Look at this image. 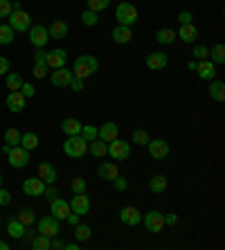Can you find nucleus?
Returning a JSON list of instances; mask_svg holds the SVG:
<instances>
[{
	"mask_svg": "<svg viewBox=\"0 0 225 250\" xmlns=\"http://www.w3.org/2000/svg\"><path fill=\"white\" fill-rule=\"evenodd\" d=\"M97 70H99V61L93 54H81V57L75 59V63H72V75L83 79V82H86L88 77H93Z\"/></svg>",
	"mask_w": 225,
	"mask_h": 250,
	"instance_id": "1",
	"label": "nucleus"
},
{
	"mask_svg": "<svg viewBox=\"0 0 225 250\" xmlns=\"http://www.w3.org/2000/svg\"><path fill=\"white\" fill-rule=\"evenodd\" d=\"M115 18H117V25L133 27L140 21V12H138V7L131 5V2H120L115 7Z\"/></svg>",
	"mask_w": 225,
	"mask_h": 250,
	"instance_id": "2",
	"label": "nucleus"
},
{
	"mask_svg": "<svg viewBox=\"0 0 225 250\" xmlns=\"http://www.w3.org/2000/svg\"><path fill=\"white\" fill-rule=\"evenodd\" d=\"M63 153L68 158L79 160V158H83L88 153V142L81 138V135H68L63 142Z\"/></svg>",
	"mask_w": 225,
	"mask_h": 250,
	"instance_id": "3",
	"label": "nucleus"
},
{
	"mask_svg": "<svg viewBox=\"0 0 225 250\" xmlns=\"http://www.w3.org/2000/svg\"><path fill=\"white\" fill-rule=\"evenodd\" d=\"M108 156L115 160V163H124L128 156H131V142H126V140H110L108 142Z\"/></svg>",
	"mask_w": 225,
	"mask_h": 250,
	"instance_id": "4",
	"label": "nucleus"
},
{
	"mask_svg": "<svg viewBox=\"0 0 225 250\" xmlns=\"http://www.w3.org/2000/svg\"><path fill=\"white\" fill-rule=\"evenodd\" d=\"M7 21H9V27L14 29V32H27L29 27H32V16H29L27 12H23V9H14L9 16H7Z\"/></svg>",
	"mask_w": 225,
	"mask_h": 250,
	"instance_id": "5",
	"label": "nucleus"
},
{
	"mask_svg": "<svg viewBox=\"0 0 225 250\" xmlns=\"http://www.w3.org/2000/svg\"><path fill=\"white\" fill-rule=\"evenodd\" d=\"M142 223H144V228L149 232L160 234L162 228H164V214H162L160 209H151V212L142 214Z\"/></svg>",
	"mask_w": 225,
	"mask_h": 250,
	"instance_id": "6",
	"label": "nucleus"
},
{
	"mask_svg": "<svg viewBox=\"0 0 225 250\" xmlns=\"http://www.w3.org/2000/svg\"><path fill=\"white\" fill-rule=\"evenodd\" d=\"M7 163L12 165L14 169H23L29 165V151L25 149V146L16 145L9 149V153H7Z\"/></svg>",
	"mask_w": 225,
	"mask_h": 250,
	"instance_id": "7",
	"label": "nucleus"
},
{
	"mask_svg": "<svg viewBox=\"0 0 225 250\" xmlns=\"http://www.w3.org/2000/svg\"><path fill=\"white\" fill-rule=\"evenodd\" d=\"M36 228H39L41 234H45V237H59V232H61V221L59 219H54L52 214L50 216H43V219H39V223H36Z\"/></svg>",
	"mask_w": 225,
	"mask_h": 250,
	"instance_id": "8",
	"label": "nucleus"
},
{
	"mask_svg": "<svg viewBox=\"0 0 225 250\" xmlns=\"http://www.w3.org/2000/svg\"><path fill=\"white\" fill-rule=\"evenodd\" d=\"M146 149H149V156L153 158V160H164V158L169 156V142L162 138H156V140H149L146 142Z\"/></svg>",
	"mask_w": 225,
	"mask_h": 250,
	"instance_id": "9",
	"label": "nucleus"
},
{
	"mask_svg": "<svg viewBox=\"0 0 225 250\" xmlns=\"http://www.w3.org/2000/svg\"><path fill=\"white\" fill-rule=\"evenodd\" d=\"M27 34H29V41H32L34 47H45L47 41H50V34H47L45 25H32V27L27 29Z\"/></svg>",
	"mask_w": 225,
	"mask_h": 250,
	"instance_id": "10",
	"label": "nucleus"
},
{
	"mask_svg": "<svg viewBox=\"0 0 225 250\" xmlns=\"http://www.w3.org/2000/svg\"><path fill=\"white\" fill-rule=\"evenodd\" d=\"M45 63L50 70H57V68H63L68 63V52H65L63 47H57V50H50L45 54Z\"/></svg>",
	"mask_w": 225,
	"mask_h": 250,
	"instance_id": "11",
	"label": "nucleus"
},
{
	"mask_svg": "<svg viewBox=\"0 0 225 250\" xmlns=\"http://www.w3.org/2000/svg\"><path fill=\"white\" fill-rule=\"evenodd\" d=\"M70 209H72L75 214H79V216H86L88 212H90V198H88V194L86 192L75 194L72 201H70Z\"/></svg>",
	"mask_w": 225,
	"mask_h": 250,
	"instance_id": "12",
	"label": "nucleus"
},
{
	"mask_svg": "<svg viewBox=\"0 0 225 250\" xmlns=\"http://www.w3.org/2000/svg\"><path fill=\"white\" fill-rule=\"evenodd\" d=\"M120 221L124 223V226H128V228L140 226V221H142V214H140L138 208H133V205H126V208L120 209Z\"/></svg>",
	"mask_w": 225,
	"mask_h": 250,
	"instance_id": "13",
	"label": "nucleus"
},
{
	"mask_svg": "<svg viewBox=\"0 0 225 250\" xmlns=\"http://www.w3.org/2000/svg\"><path fill=\"white\" fill-rule=\"evenodd\" d=\"M72 70H68L63 65V68H57L50 75V82H52V86H57V88H68L70 86V82H72Z\"/></svg>",
	"mask_w": 225,
	"mask_h": 250,
	"instance_id": "14",
	"label": "nucleus"
},
{
	"mask_svg": "<svg viewBox=\"0 0 225 250\" xmlns=\"http://www.w3.org/2000/svg\"><path fill=\"white\" fill-rule=\"evenodd\" d=\"M43 192H45V183L41 181L39 176H36V178H25L23 181L25 196H43Z\"/></svg>",
	"mask_w": 225,
	"mask_h": 250,
	"instance_id": "15",
	"label": "nucleus"
},
{
	"mask_svg": "<svg viewBox=\"0 0 225 250\" xmlns=\"http://www.w3.org/2000/svg\"><path fill=\"white\" fill-rule=\"evenodd\" d=\"M167 63H169V57H167V52H160V50H156V52H151V54H146V68L149 70H164L167 68Z\"/></svg>",
	"mask_w": 225,
	"mask_h": 250,
	"instance_id": "16",
	"label": "nucleus"
},
{
	"mask_svg": "<svg viewBox=\"0 0 225 250\" xmlns=\"http://www.w3.org/2000/svg\"><path fill=\"white\" fill-rule=\"evenodd\" d=\"M72 209H70V203L68 201H63V198H54L52 203H50V214L54 216V219H59V221H65V216L70 214Z\"/></svg>",
	"mask_w": 225,
	"mask_h": 250,
	"instance_id": "17",
	"label": "nucleus"
},
{
	"mask_svg": "<svg viewBox=\"0 0 225 250\" xmlns=\"http://www.w3.org/2000/svg\"><path fill=\"white\" fill-rule=\"evenodd\" d=\"M110 39H113V43H117V45H126V43L133 41V29L126 27V25H117V27L110 32Z\"/></svg>",
	"mask_w": 225,
	"mask_h": 250,
	"instance_id": "18",
	"label": "nucleus"
},
{
	"mask_svg": "<svg viewBox=\"0 0 225 250\" xmlns=\"http://www.w3.org/2000/svg\"><path fill=\"white\" fill-rule=\"evenodd\" d=\"M196 72L205 82H214V79H216V63H212L209 59H203V61H198Z\"/></svg>",
	"mask_w": 225,
	"mask_h": 250,
	"instance_id": "19",
	"label": "nucleus"
},
{
	"mask_svg": "<svg viewBox=\"0 0 225 250\" xmlns=\"http://www.w3.org/2000/svg\"><path fill=\"white\" fill-rule=\"evenodd\" d=\"M97 138L104 140L106 145H108L110 140L120 138V126H117V122H104V126L97 128Z\"/></svg>",
	"mask_w": 225,
	"mask_h": 250,
	"instance_id": "20",
	"label": "nucleus"
},
{
	"mask_svg": "<svg viewBox=\"0 0 225 250\" xmlns=\"http://www.w3.org/2000/svg\"><path fill=\"white\" fill-rule=\"evenodd\" d=\"M39 178L45 185H54L57 183V169L52 163H39Z\"/></svg>",
	"mask_w": 225,
	"mask_h": 250,
	"instance_id": "21",
	"label": "nucleus"
},
{
	"mask_svg": "<svg viewBox=\"0 0 225 250\" xmlns=\"http://www.w3.org/2000/svg\"><path fill=\"white\" fill-rule=\"evenodd\" d=\"M7 108L12 113H20L25 108V97H23V93L20 90H14V93H9L7 95Z\"/></svg>",
	"mask_w": 225,
	"mask_h": 250,
	"instance_id": "22",
	"label": "nucleus"
},
{
	"mask_svg": "<svg viewBox=\"0 0 225 250\" xmlns=\"http://www.w3.org/2000/svg\"><path fill=\"white\" fill-rule=\"evenodd\" d=\"M183 43H194L198 39V27L194 23H187V25H180L178 34H176Z\"/></svg>",
	"mask_w": 225,
	"mask_h": 250,
	"instance_id": "23",
	"label": "nucleus"
},
{
	"mask_svg": "<svg viewBox=\"0 0 225 250\" xmlns=\"http://www.w3.org/2000/svg\"><path fill=\"white\" fill-rule=\"evenodd\" d=\"M68 23L65 21H54L52 25H50V29H47V34H50V39H54V41H61V39H65L68 36Z\"/></svg>",
	"mask_w": 225,
	"mask_h": 250,
	"instance_id": "24",
	"label": "nucleus"
},
{
	"mask_svg": "<svg viewBox=\"0 0 225 250\" xmlns=\"http://www.w3.org/2000/svg\"><path fill=\"white\" fill-rule=\"evenodd\" d=\"M88 153L95 158H104V156H108V145H106L104 140L95 138L93 142H88Z\"/></svg>",
	"mask_w": 225,
	"mask_h": 250,
	"instance_id": "25",
	"label": "nucleus"
},
{
	"mask_svg": "<svg viewBox=\"0 0 225 250\" xmlns=\"http://www.w3.org/2000/svg\"><path fill=\"white\" fill-rule=\"evenodd\" d=\"M97 174H99V178H104V181H113V178L120 174V169H117L115 163H102L97 167Z\"/></svg>",
	"mask_w": 225,
	"mask_h": 250,
	"instance_id": "26",
	"label": "nucleus"
},
{
	"mask_svg": "<svg viewBox=\"0 0 225 250\" xmlns=\"http://www.w3.org/2000/svg\"><path fill=\"white\" fill-rule=\"evenodd\" d=\"M209 97L214 99V102H219V104H223L225 102V83L223 82H216V79H214V82H209Z\"/></svg>",
	"mask_w": 225,
	"mask_h": 250,
	"instance_id": "27",
	"label": "nucleus"
},
{
	"mask_svg": "<svg viewBox=\"0 0 225 250\" xmlns=\"http://www.w3.org/2000/svg\"><path fill=\"white\" fill-rule=\"evenodd\" d=\"M7 234H9V237H14V239H23L25 226L18 221V216H12V219L7 221Z\"/></svg>",
	"mask_w": 225,
	"mask_h": 250,
	"instance_id": "28",
	"label": "nucleus"
},
{
	"mask_svg": "<svg viewBox=\"0 0 225 250\" xmlns=\"http://www.w3.org/2000/svg\"><path fill=\"white\" fill-rule=\"evenodd\" d=\"M81 126H83V124H81L77 117H65L63 122H61V131H63L65 135H79Z\"/></svg>",
	"mask_w": 225,
	"mask_h": 250,
	"instance_id": "29",
	"label": "nucleus"
},
{
	"mask_svg": "<svg viewBox=\"0 0 225 250\" xmlns=\"http://www.w3.org/2000/svg\"><path fill=\"white\" fill-rule=\"evenodd\" d=\"M176 29H169V27H162L156 32V41L160 43V45H171V43H176Z\"/></svg>",
	"mask_w": 225,
	"mask_h": 250,
	"instance_id": "30",
	"label": "nucleus"
},
{
	"mask_svg": "<svg viewBox=\"0 0 225 250\" xmlns=\"http://www.w3.org/2000/svg\"><path fill=\"white\" fill-rule=\"evenodd\" d=\"M209 61L212 63H216V65H221V63H225V45L223 43H216V45L209 50Z\"/></svg>",
	"mask_w": 225,
	"mask_h": 250,
	"instance_id": "31",
	"label": "nucleus"
},
{
	"mask_svg": "<svg viewBox=\"0 0 225 250\" xmlns=\"http://www.w3.org/2000/svg\"><path fill=\"white\" fill-rule=\"evenodd\" d=\"M149 189H151L153 194H162L164 189H167V178H164L162 174H156V176H153V178L149 181Z\"/></svg>",
	"mask_w": 225,
	"mask_h": 250,
	"instance_id": "32",
	"label": "nucleus"
},
{
	"mask_svg": "<svg viewBox=\"0 0 225 250\" xmlns=\"http://www.w3.org/2000/svg\"><path fill=\"white\" fill-rule=\"evenodd\" d=\"M5 83L9 90H20V86H23V77H20V72H7L5 75Z\"/></svg>",
	"mask_w": 225,
	"mask_h": 250,
	"instance_id": "33",
	"label": "nucleus"
},
{
	"mask_svg": "<svg viewBox=\"0 0 225 250\" xmlns=\"http://www.w3.org/2000/svg\"><path fill=\"white\" fill-rule=\"evenodd\" d=\"M75 237L79 244H83V241H88V239L93 237V228L86 226V223H77L75 226Z\"/></svg>",
	"mask_w": 225,
	"mask_h": 250,
	"instance_id": "34",
	"label": "nucleus"
},
{
	"mask_svg": "<svg viewBox=\"0 0 225 250\" xmlns=\"http://www.w3.org/2000/svg\"><path fill=\"white\" fill-rule=\"evenodd\" d=\"M20 146H25L27 151H34L36 146H39V135L36 133H20Z\"/></svg>",
	"mask_w": 225,
	"mask_h": 250,
	"instance_id": "35",
	"label": "nucleus"
},
{
	"mask_svg": "<svg viewBox=\"0 0 225 250\" xmlns=\"http://www.w3.org/2000/svg\"><path fill=\"white\" fill-rule=\"evenodd\" d=\"M29 246L34 250H50V237H45V234H36V237H32V241H29Z\"/></svg>",
	"mask_w": 225,
	"mask_h": 250,
	"instance_id": "36",
	"label": "nucleus"
},
{
	"mask_svg": "<svg viewBox=\"0 0 225 250\" xmlns=\"http://www.w3.org/2000/svg\"><path fill=\"white\" fill-rule=\"evenodd\" d=\"M81 23L86 25V27H95L99 23V14L93 12V9H83L81 12Z\"/></svg>",
	"mask_w": 225,
	"mask_h": 250,
	"instance_id": "37",
	"label": "nucleus"
},
{
	"mask_svg": "<svg viewBox=\"0 0 225 250\" xmlns=\"http://www.w3.org/2000/svg\"><path fill=\"white\" fill-rule=\"evenodd\" d=\"M14 32L9 25H0V45H12L14 43Z\"/></svg>",
	"mask_w": 225,
	"mask_h": 250,
	"instance_id": "38",
	"label": "nucleus"
},
{
	"mask_svg": "<svg viewBox=\"0 0 225 250\" xmlns=\"http://www.w3.org/2000/svg\"><path fill=\"white\" fill-rule=\"evenodd\" d=\"M5 145H9V146L20 145V131H18V128H7L5 131Z\"/></svg>",
	"mask_w": 225,
	"mask_h": 250,
	"instance_id": "39",
	"label": "nucleus"
},
{
	"mask_svg": "<svg viewBox=\"0 0 225 250\" xmlns=\"http://www.w3.org/2000/svg\"><path fill=\"white\" fill-rule=\"evenodd\" d=\"M133 145H140V146H146V142H149V133H146L144 128H135V131H133Z\"/></svg>",
	"mask_w": 225,
	"mask_h": 250,
	"instance_id": "40",
	"label": "nucleus"
},
{
	"mask_svg": "<svg viewBox=\"0 0 225 250\" xmlns=\"http://www.w3.org/2000/svg\"><path fill=\"white\" fill-rule=\"evenodd\" d=\"M47 72H50V68H47L45 61H34V68H32V75L36 77V79H45Z\"/></svg>",
	"mask_w": 225,
	"mask_h": 250,
	"instance_id": "41",
	"label": "nucleus"
},
{
	"mask_svg": "<svg viewBox=\"0 0 225 250\" xmlns=\"http://www.w3.org/2000/svg\"><path fill=\"white\" fill-rule=\"evenodd\" d=\"M79 135L86 140V142H93V140L97 138V126H93V124H83L81 131H79Z\"/></svg>",
	"mask_w": 225,
	"mask_h": 250,
	"instance_id": "42",
	"label": "nucleus"
},
{
	"mask_svg": "<svg viewBox=\"0 0 225 250\" xmlns=\"http://www.w3.org/2000/svg\"><path fill=\"white\" fill-rule=\"evenodd\" d=\"M18 221L23 223L25 228H29V226H32V223L36 221V214H34V212H32V209H27V208H25V209H20V214H18Z\"/></svg>",
	"mask_w": 225,
	"mask_h": 250,
	"instance_id": "43",
	"label": "nucleus"
},
{
	"mask_svg": "<svg viewBox=\"0 0 225 250\" xmlns=\"http://www.w3.org/2000/svg\"><path fill=\"white\" fill-rule=\"evenodd\" d=\"M88 9H93V12H104V9H108L110 7V0H86Z\"/></svg>",
	"mask_w": 225,
	"mask_h": 250,
	"instance_id": "44",
	"label": "nucleus"
},
{
	"mask_svg": "<svg viewBox=\"0 0 225 250\" xmlns=\"http://www.w3.org/2000/svg\"><path fill=\"white\" fill-rule=\"evenodd\" d=\"M110 183H113V187H115L117 192H126V189H128V181L124 178V176H120V174H117Z\"/></svg>",
	"mask_w": 225,
	"mask_h": 250,
	"instance_id": "45",
	"label": "nucleus"
},
{
	"mask_svg": "<svg viewBox=\"0 0 225 250\" xmlns=\"http://www.w3.org/2000/svg\"><path fill=\"white\" fill-rule=\"evenodd\" d=\"M194 59L196 61H203V59H207L209 57V47H205V45H194Z\"/></svg>",
	"mask_w": 225,
	"mask_h": 250,
	"instance_id": "46",
	"label": "nucleus"
},
{
	"mask_svg": "<svg viewBox=\"0 0 225 250\" xmlns=\"http://www.w3.org/2000/svg\"><path fill=\"white\" fill-rule=\"evenodd\" d=\"M72 192H75V194L86 192V178H81V176L72 178Z\"/></svg>",
	"mask_w": 225,
	"mask_h": 250,
	"instance_id": "47",
	"label": "nucleus"
},
{
	"mask_svg": "<svg viewBox=\"0 0 225 250\" xmlns=\"http://www.w3.org/2000/svg\"><path fill=\"white\" fill-rule=\"evenodd\" d=\"M12 14V0H0V18H7Z\"/></svg>",
	"mask_w": 225,
	"mask_h": 250,
	"instance_id": "48",
	"label": "nucleus"
},
{
	"mask_svg": "<svg viewBox=\"0 0 225 250\" xmlns=\"http://www.w3.org/2000/svg\"><path fill=\"white\" fill-rule=\"evenodd\" d=\"M176 21H178L180 25H187V23H194V14L191 12H180L178 16H176Z\"/></svg>",
	"mask_w": 225,
	"mask_h": 250,
	"instance_id": "49",
	"label": "nucleus"
},
{
	"mask_svg": "<svg viewBox=\"0 0 225 250\" xmlns=\"http://www.w3.org/2000/svg\"><path fill=\"white\" fill-rule=\"evenodd\" d=\"M83 79H79V77H72V82H70V90H75V93H81V90H83Z\"/></svg>",
	"mask_w": 225,
	"mask_h": 250,
	"instance_id": "50",
	"label": "nucleus"
},
{
	"mask_svg": "<svg viewBox=\"0 0 225 250\" xmlns=\"http://www.w3.org/2000/svg\"><path fill=\"white\" fill-rule=\"evenodd\" d=\"M20 93H23L25 99H27V97H34V95H36V88L32 86V83H25L23 82V86H20Z\"/></svg>",
	"mask_w": 225,
	"mask_h": 250,
	"instance_id": "51",
	"label": "nucleus"
},
{
	"mask_svg": "<svg viewBox=\"0 0 225 250\" xmlns=\"http://www.w3.org/2000/svg\"><path fill=\"white\" fill-rule=\"evenodd\" d=\"M9 203H12V192H7V189H2V187H0V205H2V208H7Z\"/></svg>",
	"mask_w": 225,
	"mask_h": 250,
	"instance_id": "52",
	"label": "nucleus"
},
{
	"mask_svg": "<svg viewBox=\"0 0 225 250\" xmlns=\"http://www.w3.org/2000/svg\"><path fill=\"white\" fill-rule=\"evenodd\" d=\"M176 223H178V214H176V212L164 214V226H176Z\"/></svg>",
	"mask_w": 225,
	"mask_h": 250,
	"instance_id": "53",
	"label": "nucleus"
},
{
	"mask_svg": "<svg viewBox=\"0 0 225 250\" xmlns=\"http://www.w3.org/2000/svg\"><path fill=\"white\" fill-rule=\"evenodd\" d=\"M43 196H45L47 201H50V198H52V201H54V198L59 196V194H57V189H54V185H45V192H43Z\"/></svg>",
	"mask_w": 225,
	"mask_h": 250,
	"instance_id": "54",
	"label": "nucleus"
},
{
	"mask_svg": "<svg viewBox=\"0 0 225 250\" xmlns=\"http://www.w3.org/2000/svg\"><path fill=\"white\" fill-rule=\"evenodd\" d=\"M9 72V59L7 57H0V77Z\"/></svg>",
	"mask_w": 225,
	"mask_h": 250,
	"instance_id": "55",
	"label": "nucleus"
},
{
	"mask_svg": "<svg viewBox=\"0 0 225 250\" xmlns=\"http://www.w3.org/2000/svg\"><path fill=\"white\" fill-rule=\"evenodd\" d=\"M50 248H52V250H63V248H65V244L61 241V239L52 237V239H50Z\"/></svg>",
	"mask_w": 225,
	"mask_h": 250,
	"instance_id": "56",
	"label": "nucleus"
},
{
	"mask_svg": "<svg viewBox=\"0 0 225 250\" xmlns=\"http://www.w3.org/2000/svg\"><path fill=\"white\" fill-rule=\"evenodd\" d=\"M65 221H68L70 226H77V223H79V214H75V212H70V214L65 216Z\"/></svg>",
	"mask_w": 225,
	"mask_h": 250,
	"instance_id": "57",
	"label": "nucleus"
},
{
	"mask_svg": "<svg viewBox=\"0 0 225 250\" xmlns=\"http://www.w3.org/2000/svg\"><path fill=\"white\" fill-rule=\"evenodd\" d=\"M65 250H79V241H72V244H65Z\"/></svg>",
	"mask_w": 225,
	"mask_h": 250,
	"instance_id": "58",
	"label": "nucleus"
},
{
	"mask_svg": "<svg viewBox=\"0 0 225 250\" xmlns=\"http://www.w3.org/2000/svg\"><path fill=\"white\" fill-rule=\"evenodd\" d=\"M196 65H198V61H196V59H191L189 63H187V68H189L191 72H196Z\"/></svg>",
	"mask_w": 225,
	"mask_h": 250,
	"instance_id": "59",
	"label": "nucleus"
},
{
	"mask_svg": "<svg viewBox=\"0 0 225 250\" xmlns=\"http://www.w3.org/2000/svg\"><path fill=\"white\" fill-rule=\"evenodd\" d=\"M0 250H9V244H7V241H0Z\"/></svg>",
	"mask_w": 225,
	"mask_h": 250,
	"instance_id": "60",
	"label": "nucleus"
},
{
	"mask_svg": "<svg viewBox=\"0 0 225 250\" xmlns=\"http://www.w3.org/2000/svg\"><path fill=\"white\" fill-rule=\"evenodd\" d=\"M0 185H2V174H0Z\"/></svg>",
	"mask_w": 225,
	"mask_h": 250,
	"instance_id": "61",
	"label": "nucleus"
},
{
	"mask_svg": "<svg viewBox=\"0 0 225 250\" xmlns=\"http://www.w3.org/2000/svg\"><path fill=\"white\" fill-rule=\"evenodd\" d=\"M0 226H2V221H0Z\"/></svg>",
	"mask_w": 225,
	"mask_h": 250,
	"instance_id": "62",
	"label": "nucleus"
}]
</instances>
